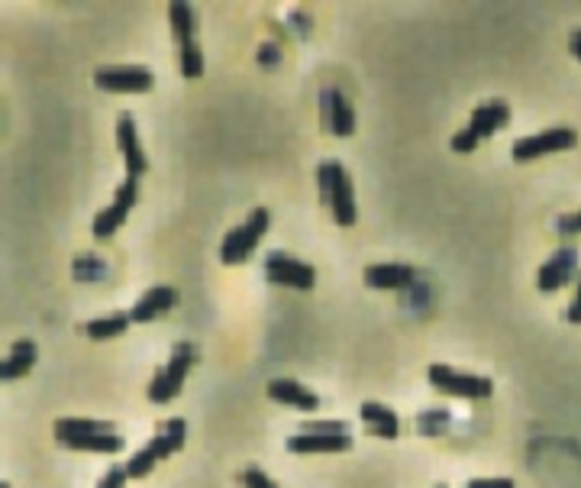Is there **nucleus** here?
<instances>
[{
    "label": "nucleus",
    "mask_w": 581,
    "mask_h": 488,
    "mask_svg": "<svg viewBox=\"0 0 581 488\" xmlns=\"http://www.w3.org/2000/svg\"><path fill=\"white\" fill-rule=\"evenodd\" d=\"M168 20H172V33L178 46H191L194 43V10L188 4H168Z\"/></svg>",
    "instance_id": "22"
},
{
    "label": "nucleus",
    "mask_w": 581,
    "mask_h": 488,
    "mask_svg": "<svg viewBox=\"0 0 581 488\" xmlns=\"http://www.w3.org/2000/svg\"><path fill=\"white\" fill-rule=\"evenodd\" d=\"M126 482H130V479H126V469L117 466V469H110V472H107V476L101 479V485H97V488H123Z\"/></svg>",
    "instance_id": "29"
},
{
    "label": "nucleus",
    "mask_w": 581,
    "mask_h": 488,
    "mask_svg": "<svg viewBox=\"0 0 581 488\" xmlns=\"http://www.w3.org/2000/svg\"><path fill=\"white\" fill-rule=\"evenodd\" d=\"M362 414V421L365 427L372 430L375 437H385V440H394L401 434V421H398V414H394L391 408H385V404H375V401H368L359 408Z\"/></svg>",
    "instance_id": "19"
},
{
    "label": "nucleus",
    "mask_w": 581,
    "mask_h": 488,
    "mask_svg": "<svg viewBox=\"0 0 581 488\" xmlns=\"http://www.w3.org/2000/svg\"><path fill=\"white\" fill-rule=\"evenodd\" d=\"M117 146H120L123 162H126V178L139 181V175H146V169H149V159L143 152V143H139V130H136L133 114H123L117 120Z\"/></svg>",
    "instance_id": "12"
},
{
    "label": "nucleus",
    "mask_w": 581,
    "mask_h": 488,
    "mask_svg": "<svg viewBox=\"0 0 581 488\" xmlns=\"http://www.w3.org/2000/svg\"><path fill=\"white\" fill-rule=\"evenodd\" d=\"M417 272L410 266H401V262H381V266H368L362 272V282L368 288H378V291H401L414 285Z\"/></svg>",
    "instance_id": "14"
},
{
    "label": "nucleus",
    "mask_w": 581,
    "mask_h": 488,
    "mask_svg": "<svg viewBox=\"0 0 581 488\" xmlns=\"http://www.w3.org/2000/svg\"><path fill=\"white\" fill-rule=\"evenodd\" d=\"M301 434H349V427L339 421H314V424H304Z\"/></svg>",
    "instance_id": "26"
},
{
    "label": "nucleus",
    "mask_w": 581,
    "mask_h": 488,
    "mask_svg": "<svg viewBox=\"0 0 581 488\" xmlns=\"http://www.w3.org/2000/svg\"><path fill=\"white\" fill-rule=\"evenodd\" d=\"M136 198H139V181L136 178H126L123 185L117 188V194H113L110 207H104V211L94 217V227H91L94 240H101V243L110 240V236L126 223V217H130Z\"/></svg>",
    "instance_id": "9"
},
{
    "label": "nucleus",
    "mask_w": 581,
    "mask_h": 488,
    "mask_svg": "<svg viewBox=\"0 0 581 488\" xmlns=\"http://www.w3.org/2000/svg\"><path fill=\"white\" fill-rule=\"evenodd\" d=\"M317 188L320 201L333 211V220L339 227L356 223V194H352V178L339 162H320L317 165Z\"/></svg>",
    "instance_id": "2"
},
{
    "label": "nucleus",
    "mask_w": 581,
    "mask_h": 488,
    "mask_svg": "<svg viewBox=\"0 0 581 488\" xmlns=\"http://www.w3.org/2000/svg\"><path fill=\"white\" fill-rule=\"evenodd\" d=\"M265 278L281 288L310 291L317 285V269L304 259H294L291 253H268L265 256Z\"/></svg>",
    "instance_id": "8"
},
{
    "label": "nucleus",
    "mask_w": 581,
    "mask_h": 488,
    "mask_svg": "<svg viewBox=\"0 0 581 488\" xmlns=\"http://www.w3.org/2000/svg\"><path fill=\"white\" fill-rule=\"evenodd\" d=\"M175 304H178V291H175V288L155 285V288H149L146 295L139 298L126 314H130V324H149V320H155L159 314L172 311Z\"/></svg>",
    "instance_id": "13"
},
{
    "label": "nucleus",
    "mask_w": 581,
    "mask_h": 488,
    "mask_svg": "<svg viewBox=\"0 0 581 488\" xmlns=\"http://www.w3.org/2000/svg\"><path fill=\"white\" fill-rule=\"evenodd\" d=\"M126 327H130V314H123V311H113L110 317H97V320H88L84 324V337H91V340H113V337H120V333H126Z\"/></svg>",
    "instance_id": "21"
},
{
    "label": "nucleus",
    "mask_w": 581,
    "mask_h": 488,
    "mask_svg": "<svg viewBox=\"0 0 581 488\" xmlns=\"http://www.w3.org/2000/svg\"><path fill=\"white\" fill-rule=\"evenodd\" d=\"M194 366V346L178 343L172 350V359L165 362V369L155 372V379L149 382V401L152 404H168L181 395L184 382H188V372Z\"/></svg>",
    "instance_id": "6"
},
{
    "label": "nucleus",
    "mask_w": 581,
    "mask_h": 488,
    "mask_svg": "<svg viewBox=\"0 0 581 488\" xmlns=\"http://www.w3.org/2000/svg\"><path fill=\"white\" fill-rule=\"evenodd\" d=\"M323 123L336 133V136H352L356 133V114H352L349 101L343 97V91H323Z\"/></svg>",
    "instance_id": "16"
},
{
    "label": "nucleus",
    "mask_w": 581,
    "mask_h": 488,
    "mask_svg": "<svg viewBox=\"0 0 581 488\" xmlns=\"http://www.w3.org/2000/svg\"><path fill=\"white\" fill-rule=\"evenodd\" d=\"M181 75L184 78H201L204 75V52L197 43L181 46Z\"/></svg>",
    "instance_id": "24"
},
{
    "label": "nucleus",
    "mask_w": 581,
    "mask_h": 488,
    "mask_svg": "<svg viewBox=\"0 0 581 488\" xmlns=\"http://www.w3.org/2000/svg\"><path fill=\"white\" fill-rule=\"evenodd\" d=\"M65 446H72V450H84V453H120L126 443H123L120 434H91V437L68 440Z\"/></svg>",
    "instance_id": "23"
},
{
    "label": "nucleus",
    "mask_w": 581,
    "mask_h": 488,
    "mask_svg": "<svg viewBox=\"0 0 581 488\" xmlns=\"http://www.w3.org/2000/svg\"><path fill=\"white\" fill-rule=\"evenodd\" d=\"M91 434H113V424L107 421H81V417H62L55 424V440H78V437H91Z\"/></svg>",
    "instance_id": "20"
},
{
    "label": "nucleus",
    "mask_w": 581,
    "mask_h": 488,
    "mask_svg": "<svg viewBox=\"0 0 581 488\" xmlns=\"http://www.w3.org/2000/svg\"><path fill=\"white\" fill-rule=\"evenodd\" d=\"M268 223H272V214H268L265 207H255L246 223H239V227H233L230 233H226L223 243H220V262L223 266H239V262H246L255 249H259Z\"/></svg>",
    "instance_id": "4"
},
{
    "label": "nucleus",
    "mask_w": 581,
    "mask_h": 488,
    "mask_svg": "<svg viewBox=\"0 0 581 488\" xmlns=\"http://www.w3.org/2000/svg\"><path fill=\"white\" fill-rule=\"evenodd\" d=\"M94 85L107 94H149L155 75L143 65H107L94 72Z\"/></svg>",
    "instance_id": "7"
},
{
    "label": "nucleus",
    "mask_w": 581,
    "mask_h": 488,
    "mask_svg": "<svg viewBox=\"0 0 581 488\" xmlns=\"http://www.w3.org/2000/svg\"><path fill=\"white\" fill-rule=\"evenodd\" d=\"M107 275V266L97 256H78L75 259V278L78 282H97V278Z\"/></svg>",
    "instance_id": "25"
},
{
    "label": "nucleus",
    "mask_w": 581,
    "mask_h": 488,
    "mask_svg": "<svg viewBox=\"0 0 581 488\" xmlns=\"http://www.w3.org/2000/svg\"><path fill=\"white\" fill-rule=\"evenodd\" d=\"M439 488H443V485H439Z\"/></svg>",
    "instance_id": "35"
},
{
    "label": "nucleus",
    "mask_w": 581,
    "mask_h": 488,
    "mask_svg": "<svg viewBox=\"0 0 581 488\" xmlns=\"http://www.w3.org/2000/svg\"><path fill=\"white\" fill-rule=\"evenodd\" d=\"M288 450L291 453H346L352 450V437L349 434H297L288 437Z\"/></svg>",
    "instance_id": "17"
},
{
    "label": "nucleus",
    "mask_w": 581,
    "mask_h": 488,
    "mask_svg": "<svg viewBox=\"0 0 581 488\" xmlns=\"http://www.w3.org/2000/svg\"><path fill=\"white\" fill-rule=\"evenodd\" d=\"M430 385L436 392H443L449 398H462V401H485L494 395V382L485 379V375H475V372H459V369H449L443 362L430 366Z\"/></svg>",
    "instance_id": "5"
},
{
    "label": "nucleus",
    "mask_w": 581,
    "mask_h": 488,
    "mask_svg": "<svg viewBox=\"0 0 581 488\" xmlns=\"http://www.w3.org/2000/svg\"><path fill=\"white\" fill-rule=\"evenodd\" d=\"M507 123H510V107H507V101H501V97H491V101L478 104L472 110L469 127L452 136V149H456V152H472L481 143V139H488V136H494L498 130H504Z\"/></svg>",
    "instance_id": "3"
},
{
    "label": "nucleus",
    "mask_w": 581,
    "mask_h": 488,
    "mask_svg": "<svg viewBox=\"0 0 581 488\" xmlns=\"http://www.w3.org/2000/svg\"><path fill=\"white\" fill-rule=\"evenodd\" d=\"M565 320H569V324H581V275L575 282V295H572L569 311H565Z\"/></svg>",
    "instance_id": "28"
},
{
    "label": "nucleus",
    "mask_w": 581,
    "mask_h": 488,
    "mask_svg": "<svg viewBox=\"0 0 581 488\" xmlns=\"http://www.w3.org/2000/svg\"><path fill=\"white\" fill-rule=\"evenodd\" d=\"M569 49H572V55L581 62V33H572V39H569Z\"/></svg>",
    "instance_id": "33"
},
{
    "label": "nucleus",
    "mask_w": 581,
    "mask_h": 488,
    "mask_svg": "<svg viewBox=\"0 0 581 488\" xmlns=\"http://www.w3.org/2000/svg\"><path fill=\"white\" fill-rule=\"evenodd\" d=\"M0 488H10V485H7V482H0Z\"/></svg>",
    "instance_id": "34"
},
{
    "label": "nucleus",
    "mask_w": 581,
    "mask_h": 488,
    "mask_svg": "<svg viewBox=\"0 0 581 488\" xmlns=\"http://www.w3.org/2000/svg\"><path fill=\"white\" fill-rule=\"evenodd\" d=\"M575 275H578V246H562L540 266L536 288L543 295H552V291H562L565 285H572Z\"/></svg>",
    "instance_id": "11"
},
{
    "label": "nucleus",
    "mask_w": 581,
    "mask_h": 488,
    "mask_svg": "<svg viewBox=\"0 0 581 488\" xmlns=\"http://www.w3.org/2000/svg\"><path fill=\"white\" fill-rule=\"evenodd\" d=\"M243 485H246V488H278V485L272 482V476H265L262 469H246V472H243Z\"/></svg>",
    "instance_id": "27"
},
{
    "label": "nucleus",
    "mask_w": 581,
    "mask_h": 488,
    "mask_svg": "<svg viewBox=\"0 0 581 488\" xmlns=\"http://www.w3.org/2000/svg\"><path fill=\"white\" fill-rule=\"evenodd\" d=\"M275 59H278V49H275L272 43L259 49V62H262V65H275Z\"/></svg>",
    "instance_id": "32"
},
{
    "label": "nucleus",
    "mask_w": 581,
    "mask_h": 488,
    "mask_svg": "<svg viewBox=\"0 0 581 488\" xmlns=\"http://www.w3.org/2000/svg\"><path fill=\"white\" fill-rule=\"evenodd\" d=\"M39 350L33 340H20L17 346L10 350L7 359H0V382H13V379H23L26 372L36 366Z\"/></svg>",
    "instance_id": "18"
},
{
    "label": "nucleus",
    "mask_w": 581,
    "mask_h": 488,
    "mask_svg": "<svg viewBox=\"0 0 581 488\" xmlns=\"http://www.w3.org/2000/svg\"><path fill=\"white\" fill-rule=\"evenodd\" d=\"M268 398H272L275 404H288V408H297V411H317L320 408L317 392H310L307 385L294 382V379H272V382H268Z\"/></svg>",
    "instance_id": "15"
},
{
    "label": "nucleus",
    "mask_w": 581,
    "mask_h": 488,
    "mask_svg": "<svg viewBox=\"0 0 581 488\" xmlns=\"http://www.w3.org/2000/svg\"><path fill=\"white\" fill-rule=\"evenodd\" d=\"M578 143V133L569 130V127H552V130H543L536 136H523L510 149V156L517 162H530V159H540L546 152H562V149H575Z\"/></svg>",
    "instance_id": "10"
},
{
    "label": "nucleus",
    "mask_w": 581,
    "mask_h": 488,
    "mask_svg": "<svg viewBox=\"0 0 581 488\" xmlns=\"http://www.w3.org/2000/svg\"><path fill=\"white\" fill-rule=\"evenodd\" d=\"M469 488H514V482L504 476H494V479H475L469 482Z\"/></svg>",
    "instance_id": "31"
},
{
    "label": "nucleus",
    "mask_w": 581,
    "mask_h": 488,
    "mask_svg": "<svg viewBox=\"0 0 581 488\" xmlns=\"http://www.w3.org/2000/svg\"><path fill=\"white\" fill-rule=\"evenodd\" d=\"M559 233H562V236H578V233H581V211L572 214V217H562Z\"/></svg>",
    "instance_id": "30"
},
{
    "label": "nucleus",
    "mask_w": 581,
    "mask_h": 488,
    "mask_svg": "<svg viewBox=\"0 0 581 488\" xmlns=\"http://www.w3.org/2000/svg\"><path fill=\"white\" fill-rule=\"evenodd\" d=\"M184 440H188V424L181 421V417H172V421H165L162 430L155 434L143 450H136L130 456V463H126V479H146L149 472L162 463V459H168L172 453H178Z\"/></svg>",
    "instance_id": "1"
}]
</instances>
